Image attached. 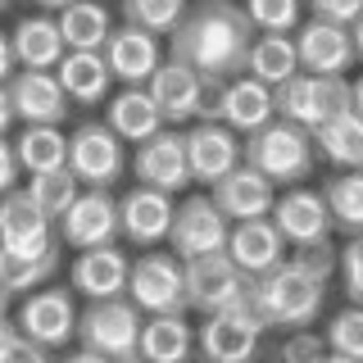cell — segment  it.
<instances>
[{
    "label": "cell",
    "instance_id": "cell-1",
    "mask_svg": "<svg viewBox=\"0 0 363 363\" xmlns=\"http://www.w3.org/2000/svg\"><path fill=\"white\" fill-rule=\"evenodd\" d=\"M250 41H255V28H250L241 5H232V0H200L168 32V60L196 68L200 82L209 91H218L236 73H245Z\"/></svg>",
    "mask_w": 363,
    "mask_h": 363
},
{
    "label": "cell",
    "instance_id": "cell-2",
    "mask_svg": "<svg viewBox=\"0 0 363 363\" xmlns=\"http://www.w3.org/2000/svg\"><path fill=\"white\" fill-rule=\"evenodd\" d=\"M245 313L259 327H309L323 313V281L304 277L295 264L281 259L277 268L245 281Z\"/></svg>",
    "mask_w": 363,
    "mask_h": 363
},
{
    "label": "cell",
    "instance_id": "cell-3",
    "mask_svg": "<svg viewBox=\"0 0 363 363\" xmlns=\"http://www.w3.org/2000/svg\"><path fill=\"white\" fill-rule=\"evenodd\" d=\"M313 136L304 128H295L286 118H272L259 132H250V141L241 145V164H250L255 173H264L272 186L277 182H304L313 173Z\"/></svg>",
    "mask_w": 363,
    "mask_h": 363
},
{
    "label": "cell",
    "instance_id": "cell-4",
    "mask_svg": "<svg viewBox=\"0 0 363 363\" xmlns=\"http://www.w3.org/2000/svg\"><path fill=\"white\" fill-rule=\"evenodd\" d=\"M77 340L82 350H96L109 363H132L136 359V340H141V309L128 295H109V300H91L77 313Z\"/></svg>",
    "mask_w": 363,
    "mask_h": 363
},
{
    "label": "cell",
    "instance_id": "cell-5",
    "mask_svg": "<svg viewBox=\"0 0 363 363\" xmlns=\"http://www.w3.org/2000/svg\"><path fill=\"white\" fill-rule=\"evenodd\" d=\"M345 109H350V82L340 73H332V77L295 73V77L272 86V113L295 123V128H304V132H313L318 123L336 118Z\"/></svg>",
    "mask_w": 363,
    "mask_h": 363
},
{
    "label": "cell",
    "instance_id": "cell-6",
    "mask_svg": "<svg viewBox=\"0 0 363 363\" xmlns=\"http://www.w3.org/2000/svg\"><path fill=\"white\" fill-rule=\"evenodd\" d=\"M245 272L227 259V250H213V255H196L182 259V286H186V309L200 313H227L241 309L245 313Z\"/></svg>",
    "mask_w": 363,
    "mask_h": 363
},
{
    "label": "cell",
    "instance_id": "cell-7",
    "mask_svg": "<svg viewBox=\"0 0 363 363\" xmlns=\"http://www.w3.org/2000/svg\"><path fill=\"white\" fill-rule=\"evenodd\" d=\"M128 168V155H123V141L113 136L105 123H82L68 136V173H73L82 186L91 191H109L113 182Z\"/></svg>",
    "mask_w": 363,
    "mask_h": 363
},
{
    "label": "cell",
    "instance_id": "cell-8",
    "mask_svg": "<svg viewBox=\"0 0 363 363\" xmlns=\"http://www.w3.org/2000/svg\"><path fill=\"white\" fill-rule=\"evenodd\" d=\"M128 300L141 313H186V286H182L177 255H141L128 268Z\"/></svg>",
    "mask_w": 363,
    "mask_h": 363
},
{
    "label": "cell",
    "instance_id": "cell-9",
    "mask_svg": "<svg viewBox=\"0 0 363 363\" xmlns=\"http://www.w3.org/2000/svg\"><path fill=\"white\" fill-rule=\"evenodd\" d=\"M77 332V309H73V295L68 291H55V286H41L23 300L18 309V336L32 340L41 350H60L68 345Z\"/></svg>",
    "mask_w": 363,
    "mask_h": 363
},
{
    "label": "cell",
    "instance_id": "cell-10",
    "mask_svg": "<svg viewBox=\"0 0 363 363\" xmlns=\"http://www.w3.org/2000/svg\"><path fill=\"white\" fill-rule=\"evenodd\" d=\"M60 241L73 250H96V245H113L118 236V200L109 191H77V200L60 213Z\"/></svg>",
    "mask_w": 363,
    "mask_h": 363
},
{
    "label": "cell",
    "instance_id": "cell-11",
    "mask_svg": "<svg viewBox=\"0 0 363 363\" xmlns=\"http://www.w3.org/2000/svg\"><path fill=\"white\" fill-rule=\"evenodd\" d=\"M227 232L232 223L218 213V204L209 196H186L173 209V227H168V245L182 259H196V255H213V250L227 245Z\"/></svg>",
    "mask_w": 363,
    "mask_h": 363
},
{
    "label": "cell",
    "instance_id": "cell-12",
    "mask_svg": "<svg viewBox=\"0 0 363 363\" xmlns=\"http://www.w3.org/2000/svg\"><path fill=\"white\" fill-rule=\"evenodd\" d=\"M145 91H150V100H155V109H159V118L164 123H191V118H200L204 105H209V86L200 82V73L196 68H186V64H177V60H164L150 73V82H145Z\"/></svg>",
    "mask_w": 363,
    "mask_h": 363
},
{
    "label": "cell",
    "instance_id": "cell-13",
    "mask_svg": "<svg viewBox=\"0 0 363 363\" xmlns=\"http://www.w3.org/2000/svg\"><path fill=\"white\" fill-rule=\"evenodd\" d=\"M0 250L9 255H50L55 250V223L45 218L37 204L28 200V191H5L0 196Z\"/></svg>",
    "mask_w": 363,
    "mask_h": 363
},
{
    "label": "cell",
    "instance_id": "cell-14",
    "mask_svg": "<svg viewBox=\"0 0 363 363\" xmlns=\"http://www.w3.org/2000/svg\"><path fill=\"white\" fill-rule=\"evenodd\" d=\"M204 118L223 123V128L232 132H259L264 123H272L277 113H272V86L255 82V77H232V82L218 86V96L204 105Z\"/></svg>",
    "mask_w": 363,
    "mask_h": 363
},
{
    "label": "cell",
    "instance_id": "cell-15",
    "mask_svg": "<svg viewBox=\"0 0 363 363\" xmlns=\"http://www.w3.org/2000/svg\"><path fill=\"white\" fill-rule=\"evenodd\" d=\"M132 173L141 177V186H155V191H182L191 186V168H186V141L182 132L173 128H159L155 136H145L132 155Z\"/></svg>",
    "mask_w": 363,
    "mask_h": 363
},
{
    "label": "cell",
    "instance_id": "cell-16",
    "mask_svg": "<svg viewBox=\"0 0 363 363\" xmlns=\"http://www.w3.org/2000/svg\"><path fill=\"white\" fill-rule=\"evenodd\" d=\"M100 55H105V64H109V77H118V82H128V86H145L150 73L164 64L159 37L145 32V28H132V23L109 28V41L100 45Z\"/></svg>",
    "mask_w": 363,
    "mask_h": 363
},
{
    "label": "cell",
    "instance_id": "cell-17",
    "mask_svg": "<svg viewBox=\"0 0 363 363\" xmlns=\"http://www.w3.org/2000/svg\"><path fill=\"white\" fill-rule=\"evenodd\" d=\"M291 41H295V60H300V68L313 73V77L345 73V68L354 64V41H350V28H340V23L309 18Z\"/></svg>",
    "mask_w": 363,
    "mask_h": 363
},
{
    "label": "cell",
    "instance_id": "cell-18",
    "mask_svg": "<svg viewBox=\"0 0 363 363\" xmlns=\"http://www.w3.org/2000/svg\"><path fill=\"white\" fill-rule=\"evenodd\" d=\"M9 105H14V118H23V128L32 123H45V128H60L68 118V96L64 86L55 82V73H37V68H23L5 82Z\"/></svg>",
    "mask_w": 363,
    "mask_h": 363
},
{
    "label": "cell",
    "instance_id": "cell-19",
    "mask_svg": "<svg viewBox=\"0 0 363 363\" xmlns=\"http://www.w3.org/2000/svg\"><path fill=\"white\" fill-rule=\"evenodd\" d=\"M182 141H186L191 182H209L213 186L223 173H232V168L241 164V141H236V132L223 128V123H213V118H204L191 132H182Z\"/></svg>",
    "mask_w": 363,
    "mask_h": 363
},
{
    "label": "cell",
    "instance_id": "cell-20",
    "mask_svg": "<svg viewBox=\"0 0 363 363\" xmlns=\"http://www.w3.org/2000/svg\"><path fill=\"white\" fill-rule=\"evenodd\" d=\"M268 218L281 232V241H291V245L327 241V232H332V213H327L323 196H318V191H304V186H291L286 196L272 200Z\"/></svg>",
    "mask_w": 363,
    "mask_h": 363
},
{
    "label": "cell",
    "instance_id": "cell-21",
    "mask_svg": "<svg viewBox=\"0 0 363 363\" xmlns=\"http://www.w3.org/2000/svg\"><path fill=\"white\" fill-rule=\"evenodd\" d=\"M173 196L155 186H136L118 200V232L132 245H159L168 241V227H173Z\"/></svg>",
    "mask_w": 363,
    "mask_h": 363
},
{
    "label": "cell",
    "instance_id": "cell-22",
    "mask_svg": "<svg viewBox=\"0 0 363 363\" xmlns=\"http://www.w3.org/2000/svg\"><path fill=\"white\" fill-rule=\"evenodd\" d=\"M209 200L218 204V213L227 223H245V218H268L277 191H272V182L264 173H255L250 164H236L232 173H223L218 182H213Z\"/></svg>",
    "mask_w": 363,
    "mask_h": 363
},
{
    "label": "cell",
    "instance_id": "cell-23",
    "mask_svg": "<svg viewBox=\"0 0 363 363\" xmlns=\"http://www.w3.org/2000/svg\"><path fill=\"white\" fill-rule=\"evenodd\" d=\"M259 332L264 327L255 323L241 309H227V313H204L200 327V350L209 363H250L259 350Z\"/></svg>",
    "mask_w": 363,
    "mask_h": 363
},
{
    "label": "cell",
    "instance_id": "cell-24",
    "mask_svg": "<svg viewBox=\"0 0 363 363\" xmlns=\"http://www.w3.org/2000/svg\"><path fill=\"white\" fill-rule=\"evenodd\" d=\"M223 250H227V259H232L245 277H259V272L281 264L286 241H281V232L272 227V218H245V223H236L232 232H227Z\"/></svg>",
    "mask_w": 363,
    "mask_h": 363
},
{
    "label": "cell",
    "instance_id": "cell-25",
    "mask_svg": "<svg viewBox=\"0 0 363 363\" xmlns=\"http://www.w3.org/2000/svg\"><path fill=\"white\" fill-rule=\"evenodd\" d=\"M128 255L113 245H96V250H82L73 264V291L86 295V300H109V295H123L128 291Z\"/></svg>",
    "mask_w": 363,
    "mask_h": 363
},
{
    "label": "cell",
    "instance_id": "cell-26",
    "mask_svg": "<svg viewBox=\"0 0 363 363\" xmlns=\"http://www.w3.org/2000/svg\"><path fill=\"white\" fill-rule=\"evenodd\" d=\"M55 82L64 86V96L73 105H100L109 96V64L100 50H64V60L50 68Z\"/></svg>",
    "mask_w": 363,
    "mask_h": 363
},
{
    "label": "cell",
    "instance_id": "cell-27",
    "mask_svg": "<svg viewBox=\"0 0 363 363\" xmlns=\"http://www.w3.org/2000/svg\"><path fill=\"white\" fill-rule=\"evenodd\" d=\"M9 45H14V60L18 68H37V73H50L55 64L64 60V37H60V23L50 14H28L18 18V28L9 32Z\"/></svg>",
    "mask_w": 363,
    "mask_h": 363
},
{
    "label": "cell",
    "instance_id": "cell-28",
    "mask_svg": "<svg viewBox=\"0 0 363 363\" xmlns=\"http://www.w3.org/2000/svg\"><path fill=\"white\" fill-rule=\"evenodd\" d=\"M191 323L182 313H150L141 323V340H136V359L145 363H186L191 359Z\"/></svg>",
    "mask_w": 363,
    "mask_h": 363
},
{
    "label": "cell",
    "instance_id": "cell-29",
    "mask_svg": "<svg viewBox=\"0 0 363 363\" xmlns=\"http://www.w3.org/2000/svg\"><path fill=\"white\" fill-rule=\"evenodd\" d=\"M105 128L118 136V141L141 145L145 136H155L159 128H164V118H159L150 91H145V86H128V91H118V96L109 100V118H105Z\"/></svg>",
    "mask_w": 363,
    "mask_h": 363
},
{
    "label": "cell",
    "instance_id": "cell-30",
    "mask_svg": "<svg viewBox=\"0 0 363 363\" xmlns=\"http://www.w3.org/2000/svg\"><path fill=\"white\" fill-rule=\"evenodd\" d=\"M309 136H313V150L327 155L336 168H363V118L354 109L318 123Z\"/></svg>",
    "mask_w": 363,
    "mask_h": 363
},
{
    "label": "cell",
    "instance_id": "cell-31",
    "mask_svg": "<svg viewBox=\"0 0 363 363\" xmlns=\"http://www.w3.org/2000/svg\"><path fill=\"white\" fill-rule=\"evenodd\" d=\"M245 73L264 86H277L286 77L300 73V60H295V41L286 32H264V37L250 41V55H245Z\"/></svg>",
    "mask_w": 363,
    "mask_h": 363
},
{
    "label": "cell",
    "instance_id": "cell-32",
    "mask_svg": "<svg viewBox=\"0 0 363 363\" xmlns=\"http://www.w3.org/2000/svg\"><path fill=\"white\" fill-rule=\"evenodd\" d=\"M18 168L23 173H55V168H68V136L60 128H45V123H32V128L18 132L14 141Z\"/></svg>",
    "mask_w": 363,
    "mask_h": 363
},
{
    "label": "cell",
    "instance_id": "cell-33",
    "mask_svg": "<svg viewBox=\"0 0 363 363\" xmlns=\"http://www.w3.org/2000/svg\"><path fill=\"white\" fill-rule=\"evenodd\" d=\"M60 37L68 50H100L109 41V9L100 0H73L60 9Z\"/></svg>",
    "mask_w": 363,
    "mask_h": 363
},
{
    "label": "cell",
    "instance_id": "cell-34",
    "mask_svg": "<svg viewBox=\"0 0 363 363\" xmlns=\"http://www.w3.org/2000/svg\"><path fill=\"white\" fill-rule=\"evenodd\" d=\"M327 213H332V227H345L350 236L363 232V168H345L336 182H327Z\"/></svg>",
    "mask_w": 363,
    "mask_h": 363
},
{
    "label": "cell",
    "instance_id": "cell-35",
    "mask_svg": "<svg viewBox=\"0 0 363 363\" xmlns=\"http://www.w3.org/2000/svg\"><path fill=\"white\" fill-rule=\"evenodd\" d=\"M55 268H60V250H50V255H37V259L0 250V286H5L9 295L45 286V281L55 277Z\"/></svg>",
    "mask_w": 363,
    "mask_h": 363
},
{
    "label": "cell",
    "instance_id": "cell-36",
    "mask_svg": "<svg viewBox=\"0 0 363 363\" xmlns=\"http://www.w3.org/2000/svg\"><path fill=\"white\" fill-rule=\"evenodd\" d=\"M23 191H28V200H32V204H37V209L45 213V218L55 223V218H60V213L68 209V204L77 200L82 182L68 173V168H55V173H32V182H28Z\"/></svg>",
    "mask_w": 363,
    "mask_h": 363
},
{
    "label": "cell",
    "instance_id": "cell-37",
    "mask_svg": "<svg viewBox=\"0 0 363 363\" xmlns=\"http://www.w3.org/2000/svg\"><path fill=\"white\" fill-rule=\"evenodd\" d=\"M182 14H186V0H123V18L155 37H168L182 23Z\"/></svg>",
    "mask_w": 363,
    "mask_h": 363
},
{
    "label": "cell",
    "instance_id": "cell-38",
    "mask_svg": "<svg viewBox=\"0 0 363 363\" xmlns=\"http://www.w3.org/2000/svg\"><path fill=\"white\" fill-rule=\"evenodd\" d=\"M241 9H245L250 28H259V32H291L300 23L304 0H245Z\"/></svg>",
    "mask_w": 363,
    "mask_h": 363
},
{
    "label": "cell",
    "instance_id": "cell-39",
    "mask_svg": "<svg viewBox=\"0 0 363 363\" xmlns=\"http://www.w3.org/2000/svg\"><path fill=\"white\" fill-rule=\"evenodd\" d=\"M327 345H332L336 354L363 363V309H359V304L340 309L332 323H327Z\"/></svg>",
    "mask_w": 363,
    "mask_h": 363
},
{
    "label": "cell",
    "instance_id": "cell-40",
    "mask_svg": "<svg viewBox=\"0 0 363 363\" xmlns=\"http://www.w3.org/2000/svg\"><path fill=\"white\" fill-rule=\"evenodd\" d=\"M336 268H340V277H345L350 304H359V309H363V232L350 236V245L336 255Z\"/></svg>",
    "mask_w": 363,
    "mask_h": 363
},
{
    "label": "cell",
    "instance_id": "cell-41",
    "mask_svg": "<svg viewBox=\"0 0 363 363\" xmlns=\"http://www.w3.org/2000/svg\"><path fill=\"white\" fill-rule=\"evenodd\" d=\"M291 264L300 268L304 277H313V281L327 286V277L336 272V250H332V241H313V245H300V255H295Z\"/></svg>",
    "mask_w": 363,
    "mask_h": 363
},
{
    "label": "cell",
    "instance_id": "cell-42",
    "mask_svg": "<svg viewBox=\"0 0 363 363\" xmlns=\"http://www.w3.org/2000/svg\"><path fill=\"white\" fill-rule=\"evenodd\" d=\"M304 5L313 9V18H323V23H340V28H350V23L363 14V0H304Z\"/></svg>",
    "mask_w": 363,
    "mask_h": 363
},
{
    "label": "cell",
    "instance_id": "cell-43",
    "mask_svg": "<svg viewBox=\"0 0 363 363\" xmlns=\"http://www.w3.org/2000/svg\"><path fill=\"white\" fill-rule=\"evenodd\" d=\"M323 354H327V345H323V336H313V332H295L286 340V350H281L286 363H318Z\"/></svg>",
    "mask_w": 363,
    "mask_h": 363
},
{
    "label": "cell",
    "instance_id": "cell-44",
    "mask_svg": "<svg viewBox=\"0 0 363 363\" xmlns=\"http://www.w3.org/2000/svg\"><path fill=\"white\" fill-rule=\"evenodd\" d=\"M18 173H23V168H18V155H14V141L0 136V196L18 186Z\"/></svg>",
    "mask_w": 363,
    "mask_h": 363
},
{
    "label": "cell",
    "instance_id": "cell-45",
    "mask_svg": "<svg viewBox=\"0 0 363 363\" xmlns=\"http://www.w3.org/2000/svg\"><path fill=\"white\" fill-rule=\"evenodd\" d=\"M0 363H50V359H45V350H41V345H32V340L14 336V345L0 354Z\"/></svg>",
    "mask_w": 363,
    "mask_h": 363
},
{
    "label": "cell",
    "instance_id": "cell-46",
    "mask_svg": "<svg viewBox=\"0 0 363 363\" xmlns=\"http://www.w3.org/2000/svg\"><path fill=\"white\" fill-rule=\"evenodd\" d=\"M18 73V60H14V45H9V37L0 32V86L9 82V77Z\"/></svg>",
    "mask_w": 363,
    "mask_h": 363
},
{
    "label": "cell",
    "instance_id": "cell-47",
    "mask_svg": "<svg viewBox=\"0 0 363 363\" xmlns=\"http://www.w3.org/2000/svg\"><path fill=\"white\" fill-rule=\"evenodd\" d=\"M9 123H14V105H9V91L0 86V136L9 132Z\"/></svg>",
    "mask_w": 363,
    "mask_h": 363
},
{
    "label": "cell",
    "instance_id": "cell-48",
    "mask_svg": "<svg viewBox=\"0 0 363 363\" xmlns=\"http://www.w3.org/2000/svg\"><path fill=\"white\" fill-rule=\"evenodd\" d=\"M350 109L363 118V77H354V82H350Z\"/></svg>",
    "mask_w": 363,
    "mask_h": 363
},
{
    "label": "cell",
    "instance_id": "cell-49",
    "mask_svg": "<svg viewBox=\"0 0 363 363\" xmlns=\"http://www.w3.org/2000/svg\"><path fill=\"white\" fill-rule=\"evenodd\" d=\"M350 41H354V60H363V14L350 23Z\"/></svg>",
    "mask_w": 363,
    "mask_h": 363
},
{
    "label": "cell",
    "instance_id": "cell-50",
    "mask_svg": "<svg viewBox=\"0 0 363 363\" xmlns=\"http://www.w3.org/2000/svg\"><path fill=\"white\" fill-rule=\"evenodd\" d=\"M64 363H109L105 354H96V350H77V354H68Z\"/></svg>",
    "mask_w": 363,
    "mask_h": 363
},
{
    "label": "cell",
    "instance_id": "cell-51",
    "mask_svg": "<svg viewBox=\"0 0 363 363\" xmlns=\"http://www.w3.org/2000/svg\"><path fill=\"white\" fill-rule=\"evenodd\" d=\"M14 336H18V327H9L5 318H0V354H5V350L14 345Z\"/></svg>",
    "mask_w": 363,
    "mask_h": 363
},
{
    "label": "cell",
    "instance_id": "cell-52",
    "mask_svg": "<svg viewBox=\"0 0 363 363\" xmlns=\"http://www.w3.org/2000/svg\"><path fill=\"white\" fill-rule=\"evenodd\" d=\"M318 363H354V359H345V354H336V350H327V354L318 359Z\"/></svg>",
    "mask_w": 363,
    "mask_h": 363
},
{
    "label": "cell",
    "instance_id": "cell-53",
    "mask_svg": "<svg viewBox=\"0 0 363 363\" xmlns=\"http://www.w3.org/2000/svg\"><path fill=\"white\" fill-rule=\"evenodd\" d=\"M41 9H64V5H73V0H37Z\"/></svg>",
    "mask_w": 363,
    "mask_h": 363
},
{
    "label": "cell",
    "instance_id": "cell-54",
    "mask_svg": "<svg viewBox=\"0 0 363 363\" xmlns=\"http://www.w3.org/2000/svg\"><path fill=\"white\" fill-rule=\"evenodd\" d=\"M5 309H9V291L0 286V318H5Z\"/></svg>",
    "mask_w": 363,
    "mask_h": 363
},
{
    "label": "cell",
    "instance_id": "cell-55",
    "mask_svg": "<svg viewBox=\"0 0 363 363\" xmlns=\"http://www.w3.org/2000/svg\"><path fill=\"white\" fill-rule=\"evenodd\" d=\"M9 5H14V0H0V9H9Z\"/></svg>",
    "mask_w": 363,
    "mask_h": 363
},
{
    "label": "cell",
    "instance_id": "cell-56",
    "mask_svg": "<svg viewBox=\"0 0 363 363\" xmlns=\"http://www.w3.org/2000/svg\"><path fill=\"white\" fill-rule=\"evenodd\" d=\"M132 363H145V359H132Z\"/></svg>",
    "mask_w": 363,
    "mask_h": 363
}]
</instances>
